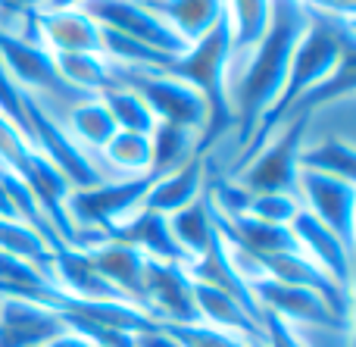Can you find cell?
Wrapping results in <instances>:
<instances>
[{
  "label": "cell",
  "mask_w": 356,
  "mask_h": 347,
  "mask_svg": "<svg viewBox=\"0 0 356 347\" xmlns=\"http://www.w3.org/2000/svg\"><path fill=\"white\" fill-rule=\"evenodd\" d=\"M307 25H309L307 3H300V0H272L269 31H266L263 44L253 54L247 72L241 75L234 91L228 94V110H232L234 119V160L250 144V138L257 135L263 119L275 106L278 91H282L284 75H288L291 66V56H294V47L303 38Z\"/></svg>",
  "instance_id": "obj_1"
},
{
  "label": "cell",
  "mask_w": 356,
  "mask_h": 347,
  "mask_svg": "<svg viewBox=\"0 0 356 347\" xmlns=\"http://www.w3.org/2000/svg\"><path fill=\"white\" fill-rule=\"evenodd\" d=\"M119 81L135 88V91L147 100L156 122L188 129V131H194V135H200V141H203V135H207V129H209V100L203 97L200 88H194L191 81H184L181 75L169 72V69L129 72V75H119Z\"/></svg>",
  "instance_id": "obj_2"
},
{
  "label": "cell",
  "mask_w": 356,
  "mask_h": 347,
  "mask_svg": "<svg viewBox=\"0 0 356 347\" xmlns=\"http://www.w3.org/2000/svg\"><path fill=\"white\" fill-rule=\"evenodd\" d=\"M85 13L104 29L135 38L147 47H156L160 54L172 56V60H178L188 50V44L175 35L172 25L147 3H138V0H88Z\"/></svg>",
  "instance_id": "obj_3"
},
{
  "label": "cell",
  "mask_w": 356,
  "mask_h": 347,
  "mask_svg": "<svg viewBox=\"0 0 356 347\" xmlns=\"http://www.w3.org/2000/svg\"><path fill=\"white\" fill-rule=\"evenodd\" d=\"M294 197L303 213L319 219L325 229H332L347 248L353 250V213H356V181L334 179L297 169Z\"/></svg>",
  "instance_id": "obj_4"
},
{
  "label": "cell",
  "mask_w": 356,
  "mask_h": 347,
  "mask_svg": "<svg viewBox=\"0 0 356 347\" xmlns=\"http://www.w3.org/2000/svg\"><path fill=\"white\" fill-rule=\"evenodd\" d=\"M222 22L228 31L225 54V104L228 94L247 72L257 47L263 44L272 22V0H222ZM232 113V110H228Z\"/></svg>",
  "instance_id": "obj_5"
},
{
  "label": "cell",
  "mask_w": 356,
  "mask_h": 347,
  "mask_svg": "<svg viewBox=\"0 0 356 347\" xmlns=\"http://www.w3.org/2000/svg\"><path fill=\"white\" fill-rule=\"evenodd\" d=\"M141 310L156 325L200 323L194 304V282H191L184 263H160V260L147 263Z\"/></svg>",
  "instance_id": "obj_6"
},
{
  "label": "cell",
  "mask_w": 356,
  "mask_h": 347,
  "mask_svg": "<svg viewBox=\"0 0 356 347\" xmlns=\"http://www.w3.org/2000/svg\"><path fill=\"white\" fill-rule=\"evenodd\" d=\"M66 329L56 307L35 298L0 294V347H44Z\"/></svg>",
  "instance_id": "obj_7"
},
{
  "label": "cell",
  "mask_w": 356,
  "mask_h": 347,
  "mask_svg": "<svg viewBox=\"0 0 356 347\" xmlns=\"http://www.w3.org/2000/svg\"><path fill=\"white\" fill-rule=\"evenodd\" d=\"M288 229H291V235H294L297 250H300L309 263H316V266H319L338 288L353 291V288H350L353 250L347 248V244L341 241L332 229H325L319 219H313L309 213H303V210L291 219Z\"/></svg>",
  "instance_id": "obj_8"
},
{
  "label": "cell",
  "mask_w": 356,
  "mask_h": 347,
  "mask_svg": "<svg viewBox=\"0 0 356 347\" xmlns=\"http://www.w3.org/2000/svg\"><path fill=\"white\" fill-rule=\"evenodd\" d=\"M253 300H257L259 313H272V316L284 319L291 325H303V323H347L338 313L332 310L322 294L309 291V288H297V285H284L275 279H263L250 288Z\"/></svg>",
  "instance_id": "obj_9"
},
{
  "label": "cell",
  "mask_w": 356,
  "mask_h": 347,
  "mask_svg": "<svg viewBox=\"0 0 356 347\" xmlns=\"http://www.w3.org/2000/svg\"><path fill=\"white\" fill-rule=\"evenodd\" d=\"M209 188V172H207V156H194V160L181 163L178 169H169L163 175H154L141 197V207L160 216H175L178 210L197 204Z\"/></svg>",
  "instance_id": "obj_10"
},
{
  "label": "cell",
  "mask_w": 356,
  "mask_h": 347,
  "mask_svg": "<svg viewBox=\"0 0 356 347\" xmlns=\"http://www.w3.org/2000/svg\"><path fill=\"white\" fill-rule=\"evenodd\" d=\"M85 250H88V257H91L94 269L104 275L106 285L141 310L144 275H147V263H150L147 257L138 248H131V244L116 241V238H104V241L91 244V248H85Z\"/></svg>",
  "instance_id": "obj_11"
},
{
  "label": "cell",
  "mask_w": 356,
  "mask_h": 347,
  "mask_svg": "<svg viewBox=\"0 0 356 347\" xmlns=\"http://www.w3.org/2000/svg\"><path fill=\"white\" fill-rule=\"evenodd\" d=\"M35 41L50 54H100V25L85 10L31 13Z\"/></svg>",
  "instance_id": "obj_12"
},
{
  "label": "cell",
  "mask_w": 356,
  "mask_h": 347,
  "mask_svg": "<svg viewBox=\"0 0 356 347\" xmlns=\"http://www.w3.org/2000/svg\"><path fill=\"white\" fill-rule=\"evenodd\" d=\"M266 273L269 279L284 282V285H297V288H309V291L322 294V298L332 304V310L338 313L341 319L350 323V291L338 288L325 273H322L316 263H309L300 250H284V254L266 257Z\"/></svg>",
  "instance_id": "obj_13"
},
{
  "label": "cell",
  "mask_w": 356,
  "mask_h": 347,
  "mask_svg": "<svg viewBox=\"0 0 356 347\" xmlns=\"http://www.w3.org/2000/svg\"><path fill=\"white\" fill-rule=\"evenodd\" d=\"M110 238L116 241H125L131 248H138L147 260H160V263H188L181 254V248L175 244L172 229H169V219L160 216V213L150 210H135Z\"/></svg>",
  "instance_id": "obj_14"
},
{
  "label": "cell",
  "mask_w": 356,
  "mask_h": 347,
  "mask_svg": "<svg viewBox=\"0 0 356 347\" xmlns=\"http://www.w3.org/2000/svg\"><path fill=\"white\" fill-rule=\"evenodd\" d=\"M56 122L63 125V131H66L81 150H88V154H94V156H97L100 150L106 147V141L119 131L110 110H106V104L100 100V94L97 97L88 94V97L75 100Z\"/></svg>",
  "instance_id": "obj_15"
},
{
  "label": "cell",
  "mask_w": 356,
  "mask_h": 347,
  "mask_svg": "<svg viewBox=\"0 0 356 347\" xmlns=\"http://www.w3.org/2000/svg\"><path fill=\"white\" fill-rule=\"evenodd\" d=\"M194 304H197V316H200V323L216 325V329H225V332H234V335H244V338L263 335V319H257L241 300H234L232 294L219 291V288L194 282Z\"/></svg>",
  "instance_id": "obj_16"
},
{
  "label": "cell",
  "mask_w": 356,
  "mask_h": 347,
  "mask_svg": "<svg viewBox=\"0 0 356 347\" xmlns=\"http://www.w3.org/2000/svg\"><path fill=\"white\" fill-rule=\"evenodd\" d=\"M100 166L110 179H144L154 175V147H150V135L141 131H116L106 141V147L97 154Z\"/></svg>",
  "instance_id": "obj_17"
},
{
  "label": "cell",
  "mask_w": 356,
  "mask_h": 347,
  "mask_svg": "<svg viewBox=\"0 0 356 347\" xmlns=\"http://www.w3.org/2000/svg\"><path fill=\"white\" fill-rule=\"evenodd\" d=\"M297 169L319 175H334V179L356 181V154L353 138L322 135V138H303L300 154H297Z\"/></svg>",
  "instance_id": "obj_18"
},
{
  "label": "cell",
  "mask_w": 356,
  "mask_h": 347,
  "mask_svg": "<svg viewBox=\"0 0 356 347\" xmlns=\"http://www.w3.org/2000/svg\"><path fill=\"white\" fill-rule=\"evenodd\" d=\"M184 44H197L222 22V0H163L154 6Z\"/></svg>",
  "instance_id": "obj_19"
},
{
  "label": "cell",
  "mask_w": 356,
  "mask_h": 347,
  "mask_svg": "<svg viewBox=\"0 0 356 347\" xmlns=\"http://www.w3.org/2000/svg\"><path fill=\"white\" fill-rule=\"evenodd\" d=\"M56 72L79 94H104L119 85V72L104 54H54Z\"/></svg>",
  "instance_id": "obj_20"
},
{
  "label": "cell",
  "mask_w": 356,
  "mask_h": 347,
  "mask_svg": "<svg viewBox=\"0 0 356 347\" xmlns=\"http://www.w3.org/2000/svg\"><path fill=\"white\" fill-rule=\"evenodd\" d=\"M166 219H169V229H172V238H175L178 248H181L184 260L200 257L203 250L219 238V225H216L213 207H209L207 194H203L197 204L184 207V210H178L175 216H166Z\"/></svg>",
  "instance_id": "obj_21"
},
{
  "label": "cell",
  "mask_w": 356,
  "mask_h": 347,
  "mask_svg": "<svg viewBox=\"0 0 356 347\" xmlns=\"http://www.w3.org/2000/svg\"><path fill=\"white\" fill-rule=\"evenodd\" d=\"M150 147H154V166L150 172L163 175L169 169H178L181 163L200 156V135L188 129H178V125L156 122V129L150 131Z\"/></svg>",
  "instance_id": "obj_22"
},
{
  "label": "cell",
  "mask_w": 356,
  "mask_h": 347,
  "mask_svg": "<svg viewBox=\"0 0 356 347\" xmlns=\"http://www.w3.org/2000/svg\"><path fill=\"white\" fill-rule=\"evenodd\" d=\"M100 100L106 104V110H110L119 131H141V135H150V131L156 129V116L147 106V100H144L135 88L125 85V81L106 88V91L100 94Z\"/></svg>",
  "instance_id": "obj_23"
},
{
  "label": "cell",
  "mask_w": 356,
  "mask_h": 347,
  "mask_svg": "<svg viewBox=\"0 0 356 347\" xmlns=\"http://www.w3.org/2000/svg\"><path fill=\"white\" fill-rule=\"evenodd\" d=\"M0 254L35 263L41 269H50V260H54L50 241L25 219H0Z\"/></svg>",
  "instance_id": "obj_24"
},
{
  "label": "cell",
  "mask_w": 356,
  "mask_h": 347,
  "mask_svg": "<svg viewBox=\"0 0 356 347\" xmlns=\"http://www.w3.org/2000/svg\"><path fill=\"white\" fill-rule=\"evenodd\" d=\"M297 213H300V204L294 191H250L244 207V216L259 219L266 225H282V229H288Z\"/></svg>",
  "instance_id": "obj_25"
},
{
  "label": "cell",
  "mask_w": 356,
  "mask_h": 347,
  "mask_svg": "<svg viewBox=\"0 0 356 347\" xmlns=\"http://www.w3.org/2000/svg\"><path fill=\"white\" fill-rule=\"evenodd\" d=\"M178 341V347H250L253 338L234 335V332L216 329L207 323H184V325H163Z\"/></svg>",
  "instance_id": "obj_26"
},
{
  "label": "cell",
  "mask_w": 356,
  "mask_h": 347,
  "mask_svg": "<svg viewBox=\"0 0 356 347\" xmlns=\"http://www.w3.org/2000/svg\"><path fill=\"white\" fill-rule=\"evenodd\" d=\"M0 116H6L25 131V94L13 85L3 66H0Z\"/></svg>",
  "instance_id": "obj_27"
},
{
  "label": "cell",
  "mask_w": 356,
  "mask_h": 347,
  "mask_svg": "<svg viewBox=\"0 0 356 347\" xmlns=\"http://www.w3.org/2000/svg\"><path fill=\"white\" fill-rule=\"evenodd\" d=\"M263 341L269 347H303L291 332V325L284 319L272 316V313H263Z\"/></svg>",
  "instance_id": "obj_28"
},
{
  "label": "cell",
  "mask_w": 356,
  "mask_h": 347,
  "mask_svg": "<svg viewBox=\"0 0 356 347\" xmlns=\"http://www.w3.org/2000/svg\"><path fill=\"white\" fill-rule=\"evenodd\" d=\"M316 13H332V16H356V0H300Z\"/></svg>",
  "instance_id": "obj_29"
},
{
  "label": "cell",
  "mask_w": 356,
  "mask_h": 347,
  "mask_svg": "<svg viewBox=\"0 0 356 347\" xmlns=\"http://www.w3.org/2000/svg\"><path fill=\"white\" fill-rule=\"evenodd\" d=\"M44 347H97L91 341V338H85L81 332H75V329H66V332H60L56 338H50Z\"/></svg>",
  "instance_id": "obj_30"
},
{
  "label": "cell",
  "mask_w": 356,
  "mask_h": 347,
  "mask_svg": "<svg viewBox=\"0 0 356 347\" xmlns=\"http://www.w3.org/2000/svg\"><path fill=\"white\" fill-rule=\"evenodd\" d=\"M88 0H41L35 13H63V10H85Z\"/></svg>",
  "instance_id": "obj_31"
},
{
  "label": "cell",
  "mask_w": 356,
  "mask_h": 347,
  "mask_svg": "<svg viewBox=\"0 0 356 347\" xmlns=\"http://www.w3.org/2000/svg\"><path fill=\"white\" fill-rule=\"evenodd\" d=\"M250 347H269V344H266L263 335H259V338H253V341H250Z\"/></svg>",
  "instance_id": "obj_32"
}]
</instances>
